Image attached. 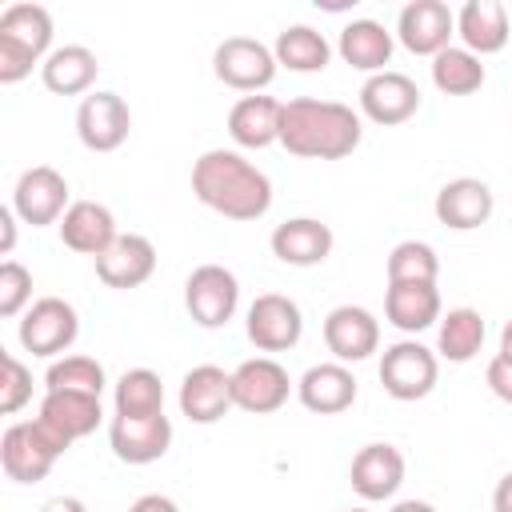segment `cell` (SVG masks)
Here are the masks:
<instances>
[{
	"label": "cell",
	"mask_w": 512,
	"mask_h": 512,
	"mask_svg": "<svg viewBox=\"0 0 512 512\" xmlns=\"http://www.w3.org/2000/svg\"><path fill=\"white\" fill-rule=\"evenodd\" d=\"M156 272V244L140 232H120L104 256H96V276L108 288H140Z\"/></svg>",
	"instance_id": "20"
},
{
	"label": "cell",
	"mask_w": 512,
	"mask_h": 512,
	"mask_svg": "<svg viewBox=\"0 0 512 512\" xmlns=\"http://www.w3.org/2000/svg\"><path fill=\"white\" fill-rule=\"evenodd\" d=\"M96 72H100V60H96V52L84 48V44L52 48V56L40 64V80H44V88L56 92V96H84V92H92Z\"/></svg>",
	"instance_id": "29"
},
{
	"label": "cell",
	"mask_w": 512,
	"mask_h": 512,
	"mask_svg": "<svg viewBox=\"0 0 512 512\" xmlns=\"http://www.w3.org/2000/svg\"><path fill=\"white\" fill-rule=\"evenodd\" d=\"M484 380H488L492 396H500L504 404H512V356L496 352V356L488 360V368H484Z\"/></svg>",
	"instance_id": "38"
},
{
	"label": "cell",
	"mask_w": 512,
	"mask_h": 512,
	"mask_svg": "<svg viewBox=\"0 0 512 512\" xmlns=\"http://www.w3.org/2000/svg\"><path fill=\"white\" fill-rule=\"evenodd\" d=\"M492 512H512V472H504L496 480V492H492Z\"/></svg>",
	"instance_id": "41"
},
{
	"label": "cell",
	"mask_w": 512,
	"mask_h": 512,
	"mask_svg": "<svg viewBox=\"0 0 512 512\" xmlns=\"http://www.w3.org/2000/svg\"><path fill=\"white\" fill-rule=\"evenodd\" d=\"M272 256L288 268H316L332 256V228L320 224L316 216H292L272 228Z\"/></svg>",
	"instance_id": "19"
},
{
	"label": "cell",
	"mask_w": 512,
	"mask_h": 512,
	"mask_svg": "<svg viewBox=\"0 0 512 512\" xmlns=\"http://www.w3.org/2000/svg\"><path fill=\"white\" fill-rule=\"evenodd\" d=\"M192 192L224 220H260L272 208V180L236 148H208L192 164Z\"/></svg>",
	"instance_id": "1"
},
{
	"label": "cell",
	"mask_w": 512,
	"mask_h": 512,
	"mask_svg": "<svg viewBox=\"0 0 512 512\" xmlns=\"http://www.w3.org/2000/svg\"><path fill=\"white\" fill-rule=\"evenodd\" d=\"M116 416H160L164 412V384L152 368H128L112 388Z\"/></svg>",
	"instance_id": "33"
},
{
	"label": "cell",
	"mask_w": 512,
	"mask_h": 512,
	"mask_svg": "<svg viewBox=\"0 0 512 512\" xmlns=\"http://www.w3.org/2000/svg\"><path fill=\"white\" fill-rule=\"evenodd\" d=\"M440 256L424 240H400L388 252V284H436Z\"/></svg>",
	"instance_id": "34"
},
{
	"label": "cell",
	"mask_w": 512,
	"mask_h": 512,
	"mask_svg": "<svg viewBox=\"0 0 512 512\" xmlns=\"http://www.w3.org/2000/svg\"><path fill=\"white\" fill-rule=\"evenodd\" d=\"M52 56V12L44 4H8L0 12V84H20Z\"/></svg>",
	"instance_id": "3"
},
{
	"label": "cell",
	"mask_w": 512,
	"mask_h": 512,
	"mask_svg": "<svg viewBox=\"0 0 512 512\" xmlns=\"http://www.w3.org/2000/svg\"><path fill=\"white\" fill-rule=\"evenodd\" d=\"M128 512H180V508H176V500H172V496L144 492V496H136V500H132V508H128Z\"/></svg>",
	"instance_id": "39"
},
{
	"label": "cell",
	"mask_w": 512,
	"mask_h": 512,
	"mask_svg": "<svg viewBox=\"0 0 512 512\" xmlns=\"http://www.w3.org/2000/svg\"><path fill=\"white\" fill-rule=\"evenodd\" d=\"M184 308L200 328H224L240 308V280L224 264H200L184 280Z\"/></svg>",
	"instance_id": "8"
},
{
	"label": "cell",
	"mask_w": 512,
	"mask_h": 512,
	"mask_svg": "<svg viewBox=\"0 0 512 512\" xmlns=\"http://www.w3.org/2000/svg\"><path fill=\"white\" fill-rule=\"evenodd\" d=\"M272 52H276V64L288 72H324L332 60V44L324 40V32H316L308 24H288L276 36Z\"/></svg>",
	"instance_id": "31"
},
{
	"label": "cell",
	"mask_w": 512,
	"mask_h": 512,
	"mask_svg": "<svg viewBox=\"0 0 512 512\" xmlns=\"http://www.w3.org/2000/svg\"><path fill=\"white\" fill-rule=\"evenodd\" d=\"M40 512H88V508H84V500H76V496H52V500L40 504Z\"/></svg>",
	"instance_id": "42"
},
{
	"label": "cell",
	"mask_w": 512,
	"mask_h": 512,
	"mask_svg": "<svg viewBox=\"0 0 512 512\" xmlns=\"http://www.w3.org/2000/svg\"><path fill=\"white\" fill-rule=\"evenodd\" d=\"M132 132V112L116 92H88L76 108V136L88 152H116Z\"/></svg>",
	"instance_id": "13"
},
{
	"label": "cell",
	"mask_w": 512,
	"mask_h": 512,
	"mask_svg": "<svg viewBox=\"0 0 512 512\" xmlns=\"http://www.w3.org/2000/svg\"><path fill=\"white\" fill-rule=\"evenodd\" d=\"M104 384H108V376H104V364L96 356H60L44 372V392H64L68 388V392L100 396Z\"/></svg>",
	"instance_id": "35"
},
{
	"label": "cell",
	"mask_w": 512,
	"mask_h": 512,
	"mask_svg": "<svg viewBox=\"0 0 512 512\" xmlns=\"http://www.w3.org/2000/svg\"><path fill=\"white\" fill-rule=\"evenodd\" d=\"M68 180L64 172H56L52 164H36V168H24L16 188H12V212L32 224V228H44V224H60L64 212H68Z\"/></svg>",
	"instance_id": "11"
},
{
	"label": "cell",
	"mask_w": 512,
	"mask_h": 512,
	"mask_svg": "<svg viewBox=\"0 0 512 512\" xmlns=\"http://www.w3.org/2000/svg\"><path fill=\"white\" fill-rule=\"evenodd\" d=\"M392 32L380 24V20H348L344 28H340V40H336V52H340V60L348 64V68H356V72H368V76H376V72H388V60H392Z\"/></svg>",
	"instance_id": "25"
},
{
	"label": "cell",
	"mask_w": 512,
	"mask_h": 512,
	"mask_svg": "<svg viewBox=\"0 0 512 512\" xmlns=\"http://www.w3.org/2000/svg\"><path fill=\"white\" fill-rule=\"evenodd\" d=\"M364 124L352 104L296 96L280 116V144L304 160H344L360 148Z\"/></svg>",
	"instance_id": "2"
},
{
	"label": "cell",
	"mask_w": 512,
	"mask_h": 512,
	"mask_svg": "<svg viewBox=\"0 0 512 512\" xmlns=\"http://www.w3.org/2000/svg\"><path fill=\"white\" fill-rule=\"evenodd\" d=\"M500 352L512 356V320H504V328H500Z\"/></svg>",
	"instance_id": "44"
},
{
	"label": "cell",
	"mask_w": 512,
	"mask_h": 512,
	"mask_svg": "<svg viewBox=\"0 0 512 512\" xmlns=\"http://www.w3.org/2000/svg\"><path fill=\"white\" fill-rule=\"evenodd\" d=\"M324 344L340 364H360L380 348V320L360 304H340L324 316Z\"/></svg>",
	"instance_id": "15"
},
{
	"label": "cell",
	"mask_w": 512,
	"mask_h": 512,
	"mask_svg": "<svg viewBox=\"0 0 512 512\" xmlns=\"http://www.w3.org/2000/svg\"><path fill=\"white\" fill-rule=\"evenodd\" d=\"M484 80H488V72L480 64V56H472L464 44L460 48L452 44L440 56H432V84L444 96H472L484 88Z\"/></svg>",
	"instance_id": "32"
},
{
	"label": "cell",
	"mask_w": 512,
	"mask_h": 512,
	"mask_svg": "<svg viewBox=\"0 0 512 512\" xmlns=\"http://www.w3.org/2000/svg\"><path fill=\"white\" fill-rule=\"evenodd\" d=\"M276 52L256 40V36H228L216 44L212 52V72L220 84L236 88V92H264L276 80Z\"/></svg>",
	"instance_id": "7"
},
{
	"label": "cell",
	"mask_w": 512,
	"mask_h": 512,
	"mask_svg": "<svg viewBox=\"0 0 512 512\" xmlns=\"http://www.w3.org/2000/svg\"><path fill=\"white\" fill-rule=\"evenodd\" d=\"M292 392H296V384L288 380L284 364L272 356H252L232 368V404L240 412H252V416L280 412Z\"/></svg>",
	"instance_id": "9"
},
{
	"label": "cell",
	"mask_w": 512,
	"mask_h": 512,
	"mask_svg": "<svg viewBox=\"0 0 512 512\" xmlns=\"http://www.w3.org/2000/svg\"><path fill=\"white\" fill-rule=\"evenodd\" d=\"M24 352L32 356H44V360H60V352H68L80 336V316L68 300L60 296H40L28 304V312L20 316V328H16Z\"/></svg>",
	"instance_id": "6"
},
{
	"label": "cell",
	"mask_w": 512,
	"mask_h": 512,
	"mask_svg": "<svg viewBox=\"0 0 512 512\" xmlns=\"http://www.w3.org/2000/svg\"><path fill=\"white\" fill-rule=\"evenodd\" d=\"M420 108V88L412 76L404 72H376L360 84V116H368L380 128H396L404 120H412Z\"/></svg>",
	"instance_id": "14"
},
{
	"label": "cell",
	"mask_w": 512,
	"mask_h": 512,
	"mask_svg": "<svg viewBox=\"0 0 512 512\" xmlns=\"http://www.w3.org/2000/svg\"><path fill=\"white\" fill-rule=\"evenodd\" d=\"M244 332L248 340L260 348V352H288L300 344L304 336V312L292 296H280V292H260L252 304H248V316H244Z\"/></svg>",
	"instance_id": "10"
},
{
	"label": "cell",
	"mask_w": 512,
	"mask_h": 512,
	"mask_svg": "<svg viewBox=\"0 0 512 512\" xmlns=\"http://www.w3.org/2000/svg\"><path fill=\"white\" fill-rule=\"evenodd\" d=\"M280 116H284V104L276 96H240L228 112V136L240 144V148H268V144H280Z\"/></svg>",
	"instance_id": "26"
},
{
	"label": "cell",
	"mask_w": 512,
	"mask_h": 512,
	"mask_svg": "<svg viewBox=\"0 0 512 512\" xmlns=\"http://www.w3.org/2000/svg\"><path fill=\"white\" fill-rule=\"evenodd\" d=\"M72 444L60 440L44 420H16L0 436V464L4 476L16 484H36L52 472V464L68 452Z\"/></svg>",
	"instance_id": "4"
},
{
	"label": "cell",
	"mask_w": 512,
	"mask_h": 512,
	"mask_svg": "<svg viewBox=\"0 0 512 512\" xmlns=\"http://www.w3.org/2000/svg\"><path fill=\"white\" fill-rule=\"evenodd\" d=\"M32 400V368L20 360V356H12V352H4V380H0V412L4 416H12V412H20L24 404Z\"/></svg>",
	"instance_id": "37"
},
{
	"label": "cell",
	"mask_w": 512,
	"mask_h": 512,
	"mask_svg": "<svg viewBox=\"0 0 512 512\" xmlns=\"http://www.w3.org/2000/svg\"><path fill=\"white\" fill-rule=\"evenodd\" d=\"M492 208H496L492 188H488L484 180H476V176H456V180H448V184L436 192V200H432L436 220H440L444 228H452V232H472V228L488 224Z\"/></svg>",
	"instance_id": "18"
},
{
	"label": "cell",
	"mask_w": 512,
	"mask_h": 512,
	"mask_svg": "<svg viewBox=\"0 0 512 512\" xmlns=\"http://www.w3.org/2000/svg\"><path fill=\"white\" fill-rule=\"evenodd\" d=\"M388 512H436L428 500H396Z\"/></svg>",
	"instance_id": "43"
},
{
	"label": "cell",
	"mask_w": 512,
	"mask_h": 512,
	"mask_svg": "<svg viewBox=\"0 0 512 512\" xmlns=\"http://www.w3.org/2000/svg\"><path fill=\"white\" fill-rule=\"evenodd\" d=\"M16 212H12V204L8 208H0V256H12V248H16Z\"/></svg>",
	"instance_id": "40"
},
{
	"label": "cell",
	"mask_w": 512,
	"mask_h": 512,
	"mask_svg": "<svg viewBox=\"0 0 512 512\" xmlns=\"http://www.w3.org/2000/svg\"><path fill=\"white\" fill-rule=\"evenodd\" d=\"M296 400L316 412V416H336V412H348L356 404V376L348 364L340 360H324V364H312L300 380H296Z\"/></svg>",
	"instance_id": "21"
},
{
	"label": "cell",
	"mask_w": 512,
	"mask_h": 512,
	"mask_svg": "<svg viewBox=\"0 0 512 512\" xmlns=\"http://www.w3.org/2000/svg\"><path fill=\"white\" fill-rule=\"evenodd\" d=\"M116 236H120V232H116V216H112V208L100 204V200H72V208H68L64 220H60V240H64V248H72V252H80V256H92V260L104 256Z\"/></svg>",
	"instance_id": "23"
},
{
	"label": "cell",
	"mask_w": 512,
	"mask_h": 512,
	"mask_svg": "<svg viewBox=\"0 0 512 512\" xmlns=\"http://www.w3.org/2000/svg\"><path fill=\"white\" fill-rule=\"evenodd\" d=\"M348 512H368V508H348Z\"/></svg>",
	"instance_id": "45"
},
{
	"label": "cell",
	"mask_w": 512,
	"mask_h": 512,
	"mask_svg": "<svg viewBox=\"0 0 512 512\" xmlns=\"http://www.w3.org/2000/svg\"><path fill=\"white\" fill-rule=\"evenodd\" d=\"M232 404V372L216 368V364H196L184 380H180V412L192 424H216Z\"/></svg>",
	"instance_id": "22"
},
{
	"label": "cell",
	"mask_w": 512,
	"mask_h": 512,
	"mask_svg": "<svg viewBox=\"0 0 512 512\" xmlns=\"http://www.w3.org/2000/svg\"><path fill=\"white\" fill-rule=\"evenodd\" d=\"M484 316L476 308H448L436 324V356H444L448 364H468L480 348H484Z\"/></svg>",
	"instance_id": "30"
},
{
	"label": "cell",
	"mask_w": 512,
	"mask_h": 512,
	"mask_svg": "<svg viewBox=\"0 0 512 512\" xmlns=\"http://www.w3.org/2000/svg\"><path fill=\"white\" fill-rule=\"evenodd\" d=\"M36 420H44L60 440H84V436H92L96 428H100V420H104V408H100V396H92V392H44V400H40V416Z\"/></svg>",
	"instance_id": "24"
},
{
	"label": "cell",
	"mask_w": 512,
	"mask_h": 512,
	"mask_svg": "<svg viewBox=\"0 0 512 512\" xmlns=\"http://www.w3.org/2000/svg\"><path fill=\"white\" fill-rule=\"evenodd\" d=\"M440 380V356L432 348H424L420 340H396L384 348L380 356V384L392 400L400 404H412V400H424Z\"/></svg>",
	"instance_id": "5"
},
{
	"label": "cell",
	"mask_w": 512,
	"mask_h": 512,
	"mask_svg": "<svg viewBox=\"0 0 512 512\" xmlns=\"http://www.w3.org/2000/svg\"><path fill=\"white\" fill-rule=\"evenodd\" d=\"M456 36V12L444 0H412L396 16V40L412 56H440L452 48Z\"/></svg>",
	"instance_id": "12"
},
{
	"label": "cell",
	"mask_w": 512,
	"mask_h": 512,
	"mask_svg": "<svg viewBox=\"0 0 512 512\" xmlns=\"http://www.w3.org/2000/svg\"><path fill=\"white\" fill-rule=\"evenodd\" d=\"M108 444L124 464H156L172 444V420L160 416H116L108 424Z\"/></svg>",
	"instance_id": "16"
},
{
	"label": "cell",
	"mask_w": 512,
	"mask_h": 512,
	"mask_svg": "<svg viewBox=\"0 0 512 512\" xmlns=\"http://www.w3.org/2000/svg\"><path fill=\"white\" fill-rule=\"evenodd\" d=\"M456 36L464 40V48L472 56H492L508 44V8L500 0H468L456 12Z\"/></svg>",
	"instance_id": "27"
},
{
	"label": "cell",
	"mask_w": 512,
	"mask_h": 512,
	"mask_svg": "<svg viewBox=\"0 0 512 512\" xmlns=\"http://www.w3.org/2000/svg\"><path fill=\"white\" fill-rule=\"evenodd\" d=\"M348 480H352V492L368 504L392 500L404 484V452L396 444H364L352 456Z\"/></svg>",
	"instance_id": "17"
},
{
	"label": "cell",
	"mask_w": 512,
	"mask_h": 512,
	"mask_svg": "<svg viewBox=\"0 0 512 512\" xmlns=\"http://www.w3.org/2000/svg\"><path fill=\"white\" fill-rule=\"evenodd\" d=\"M32 304V272L20 260L0 264V316H24Z\"/></svg>",
	"instance_id": "36"
},
{
	"label": "cell",
	"mask_w": 512,
	"mask_h": 512,
	"mask_svg": "<svg viewBox=\"0 0 512 512\" xmlns=\"http://www.w3.org/2000/svg\"><path fill=\"white\" fill-rule=\"evenodd\" d=\"M384 316L404 336H416L432 324H440V288L436 284H388L384 292Z\"/></svg>",
	"instance_id": "28"
}]
</instances>
